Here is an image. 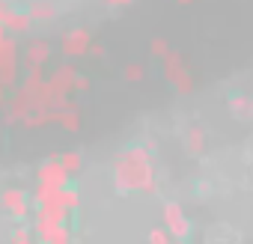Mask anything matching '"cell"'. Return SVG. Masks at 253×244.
Wrapping results in <instances>:
<instances>
[{
  "label": "cell",
  "mask_w": 253,
  "mask_h": 244,
  "mask_svg": "<svg viewBox=\"0 0 253 244\" xmlns=\"http://www.w3.org/2000/svg\"><path fill=\"white\" fill-rule=\"evenodd\" d=\"M3 27H6L9 33H15V36H24V33L33 27V18H30V12H15V9H9L6 18H3Z\"/></svg>",
  "instance_id": "obj_6"
},
{
  "label": "cell",
  "mask_w": 253,
  "mask_h": 244,
  "mask_svg": "<svg viewBox=\"0 0 253 244\" xmlns=\"http://www.w3.org/2000/svg\"><path fill=\"white\" fill-rule=\"evenodd\" d=\"M60 48H63L66 57H84L86 48H89V30H72V33H66L63 42H60Z\"/></svg>",
  "instance_id": "obj_3"
},
{
  "label": "cell",
  "mask_w": 253,
  "mask_h": 244,
  "mask_svg": "<svg viewBox=\"0 0 253 244\" xmlns=\"http://www.w3.org/2000/svg\"><path fill=\"white\" fill-rule=\"evenodd\" d=\"M30 18L33 21H54L57 18V6L51 3V0H33V3L27 6Z\"/></svg>",
  "instance_id": "obj_8"
},
{
  "label": "cell",
  "mask_w": 253,
  "mask_h": 244,
  "mask_svg": "<svg viewBox=\"0 0 253 244\" xmlns=\"http://www.w3.org/2000/svg\"><path fill=\"white\" fill-rule=\"evenodd\" d=\"M51 57V45L48 42H27V48H24V63H27V69L30 66H42L45 60Z\"/></svg>",
  "instance_id": "obj_7"
},
{
  "label": "cell",
  "mask_w": 253,
  "mask_h": 244,
  "mask_svg": "<svg viewBox=\"0 0 253 244\" xmlns=\"http://www.w3.org/2000/svg\"><path fill=\"white\" fill-rule=\"evenodd\" d=\"M3 208H6L12 217H27V211H30V200H27L24 191L12 188V191H3Z\"/></svg>",
  "instance_id": "obj_4"
},
{
  "label": "cell",
  "mask_w": 253,
  "mask_h": 244,
  "mask_svg": "<svg viewBox=\"0 0 253 244\" xmlns=\"http://www.w3.org/2000/svg\"><path fill=\"white\" fill-rule=\"evenodd\" d=\"M15 78H18V66L15 63H3V66H0V83H3V86H12Z\"/></svg>",
  "instance_id": "obj_9"
},
{
  "label": "cell",
  "mask_w": 253,
  "mask_h": 244,
  "mask_svg": "<svg viewBox=\"0 0 253 244\" xmlns=\"http://www.w3.org/2000/svg\"><path fill=\"white\" fill-rule=\"evenodd\" d=\"M66 167L60 164V158L57 161H48V164H42L39 167V173H36V179L39 182H45V185H57V188H63L66 185Z\"/></svg>",
  "instance_id": "obj_5"
},
{
  "label": "cell",
  "mask_w": 253,
  "mask_h": 244,
  "mask_svg": "<svg viewBox=\"0 0 253 244\" xmlns=\"http://www.w3.org/2000/svg\"><path fill=\"white\" fill-rule=\"evenodd\" d=\"M164 48H167V45H164V42H161V39H158V42H152V54H158V57H164V54H161V51H164Z\"/></svg>",
  "instance_id": "obj_13"
},
{
  "label": "cell",
  "mask_w": 253,
  "mask_h": 244,
  "mask_svg": "<svg viewBox=\"0 0 253 244\" xmlns=\"http://www.w3.org/2000/svg\"><path fill=\"white\" fill-rule=\"evenodd\" d=\"M60 164H63V167H66V173L72 176V173H75V170H78V167H81L84 161H81L78 155H63V158H60Z\"/></svg>",
  "instance_id": "obj_10"
},
{
  "label": "cell",
  "mask_w": 253,
  "mask_h": 244,
  "mask_svg": "<svg viewBox=\"0 0 253 244\" xmlns=\"http://www.w3.org/2000/svg\"><path fill=\"white\" fill-rule=\"evenodd\" d=\"M110 6H122V3H128V0H107Z\"/></svg>",
  "instance_id": "obj_14"
},
{
  "label": "cell",
  "mask_w": 253,
  "mask_h": 244,
  "mask_svg": "<svg viewBox=\"0 0 253 244\" xmlns=\"http://www.w3.org/2000/svg\"><path fill=\"white\" fill-rule=\"evenodd\" d=\"M149 238H152V241H167L170 235H167V232H161V229H152V232H149Z\"/></svg>",
  "instance_id": "obj_12"
},
{
  "label": "cell",
  "mask_w": 253,
  "mask_h": 244,
  "mask_svg": "<svg viewBox=\"0 0 253 244\" xmlns=\"http://www.w3.org/2000/svg\"><path fill=\"white\" fill-rule=\"evenodd\" d=\"M164 223H167L170 235H182L185 238L191 232V223H188V217H185V211H182L179 203H167L164 205Z\"/></svg>",
  "instance_id": "obj_2"
},
{
  "label": "cell",
  "mask_w": 253,
  "mask_h": 244,
  "mask_svg": "<svg viewBox=\"0 0 253 244\" xmlns=\"http://www.w3.org/2000/svg\"><path fill=\"white\" fill-rule=\"evenodd\" d=\"M140 75H143L140 66H125V78H128V81H140Z\"/></svg>",
  "instance_id": "obj_11"
},
{
  "label": "cell",
  "mask_w": 253,
  "mask_h": 244,
  "mask_svg": "<svg viewBox=\"0 0 253 244\" xmlns=\"http://www.w3.org/2000/svg\"><path fill=\"white\" fill-rule=\"evenodd\" d=\"M116 185L122 191H152V164L143 155V149L131 146L119 161H116V173H113Z\"/></svg>",
  "instance_id": "obj_1"
}]
</instances>
